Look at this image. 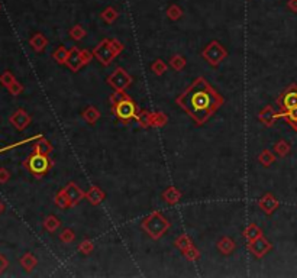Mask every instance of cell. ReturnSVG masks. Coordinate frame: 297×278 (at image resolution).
Wrapping results in <instances>:
<instances>
[{
  "label": "cell",
  "mask_w": 297,
  "mask_h": 278,
  "mask_svg": "<svg viewBox=\"0 0 297 278\" xmlns=\"http://www.w3.org/2000/svg\"><path fill=\"white\" fill-rule=\"evenodd\" d=\"M7 268V259L4 258V255L0 253V274H3Z\"/></svg>",
  "instance_id": "cell-12"
},
{
  "label": "cell",
  "mask_w": 297,
  "mask_h": 278,
  "mask_svg": "<svg viewBox=\"0 0 297 278\" xmlns=\"http://www.w3.org/2000/svg\"><path fill=\"white\" fill-rule=\"evenodd\" d=\"M290 7L297 10V0H292V1H290Z\"/></svg>",
  "instance_id": "cell-15"
},
{
  "label": "cell",
  "mask_w": 297,
  "mask_h": 278,
  "mask_svg": "<svg viewBox=\"0 0 297 278\" xmlns=\"http://www.w3.org/2000/svg\"><path fill=\"white\" fill-rule=\"evenodd\" d=\"M289 118H290V121H292L293 124H297V107L289 110Z\"/></svg>",
  "instance_id": "cell-13"
},
{
  "label": "cell",
  "mask_w": 297,
  "mask_h": 278,
  "mask_svg": "<svg viewBox=\"0 0 297 278\" xmlns=\"http://www.w3.org/2000/svg\"><path fill=\"white\" fill-rule=\"evenodd\" d=\"M103 18H104V19H107V21L110 22V21H113V19L116 18V12H115L113 9H107V10L103 13Z\"/></svg>",
  "instance_id": "cell-10"
},
{
  "label": "cell",
  "mask_w": 297,
  "mask_h": 278,
  "mask_svg": "<svg viewBox=\"0 0 297 278\" xmlns=\"http://www.w3.org/2000/svg\"><path fill=\"white\" fill-rule=\"evenodd\" d=\"M21 264L24 265V268H25L26 271H31L33 268V265L36 264V261H35V258L31 253H26L25 256L21 259Z\"/></svg>",
  "instance_id": "cell-7"
},
{
  "label": "cell",
  "mask_w": 297,
  "mask_h": 278,
  "mask_svg": "<svg viewBox=\"0 0 297 278\" xmlns=\"http://www.w3.org/2000/svg\"><path fill=\"white\" fill-rule=\"evenodd\" d=\"M31 45L35 48L36 51H39V50H42L45 45H47V39L42 36V35H33V38L31 39Z\"/></svg>",
  "instance_id": "cell-5"
},
{
  "label": "cell",
  "mask_w": 297,
  "mask_h": 278,
  "mask_svg": "<svg viewBox=\"0 0 297 278\" xmlns=\"http://www.w3.org/2000/svg\"><path fill=\"white\" fill-rule=\"evenodd\" d=\"M9 176H10L9 171L1 167V168H0V183H6V181L9 180Z\"/></svg>",
  "instance_id": "cell-11"
},
{
  "label": "cell",
  "mask_w": 297,
  "mask_h": 278,
  "mask_svg": "<svg viewBox=\"0 0 297 278\" xmlns=\"http://www.w3.org/2000/svg\"><path fill=\"white\" fill-rule=\"evenodd\" d=\"M181 100H184V107L193 116H198V119H204L206 115H209L210 107H213L216 103V97L209 92V87H206L203 81H198V87L195 86Z\"/></svg>",
  "instance_id": "cell-1"
},
{
  "label": "cell",
  "mask_w": 297,
  "mask_h": 278,
  "mask_svg": "<svg viewBox=\"0 0 297 278\" xmlns=\"http://www.w3.org/2000/svg\"><path fill=\"white\" fill-rule=\"evenodd\" d=\"M15 81V77H13V74L10 73V71H4L1 76H0V83L7 89L12 83Z\"/></svg>",
  "instance_id": "cell-8"
},
{
  "label": "cell",
  "mask_w": 297,
  "mask_h": 278,
  "mask_svg": "<svg viewBox=\"0 0 297 278\" xmlns=\"http://www.w3.org/2000/svg\"><path fill=\"white\" fill-rule=\"evenodd\" d=\"M29 170L35 174H42L48 168V161L44 154H35L29 158Z\"/></svg>",
  "instance_id": "cell-2"
},
{
  "label": "cell",
  "mask_w": 297,
  "mask_h": 278,
  "mask_svg": "<svg viewBox=\"0 0 297 278\" xmlns=\"http://www.w3.org/2000/svg\"><path fill=\"white\" fill-rule=\"evenodd\" d=\"M133 112H135L133 104L128 100L121 101V103L118 104V107H116V113H118V116L122 118V119H129V118L133 115Z\"/></svg>",
  "instance_id": "cell-4"
},
{
  "label": "cell",
  "mask_w": 297,
  "mask_h": 278,
  "mask_svg": "<svg viewBox=\"0 0 297 278\" xmlns=\"http://www.w3.org/2000/svg\"><path fill=\"white\" fill-rule=\"evenodd\" d=\"M283 103H284V107L289 109V110L297 107V93H287Z\"/></svg>",
  "instance_id": "cell-6"
},
{
  "label": "cell",
  "mask_w": 297,
  "mask_h": 278,
  "mask_svg": "<svg viewBox=\"0 0 297 278\" xmlns=\"http://www.w3.org/2000/svg\"><path fill=\"white\" fill-rule=\"evenodd\" d=\"M3 212H4V204H3V203L0 202V215H1V213H3Z\"/></svg>",
  "instance_id": "cell-16"
},
{
  "label": "cell",
  "mask_w": 297,
  "mask_h": 278,
  "mask_svg": "<svg viewBox=\"0 0 297 278\" xmlns=\"http://www.w3.org/2000/svg\"><path fill=\"white\" fill-rule=\"evenodd\" d=\"M7 90H9V93L12 94V96H18V94H21L22 93V90H24V87L21 86V83H18L16 80L7 87Z\"/></svg>",
  "instance_id": "cell-9"
},
{
  "label": "cell",
  "mask_w": 297,
  "mask_h": 278,
  "mask_svg": "<svg viewBox=\"0 0 297 278\" xmlns=\"http://www.w3.org/2000/svg\"><path fill=\"white\" fill-rule=\"evenodd\" d=\"M10 124L16 127V129L22 130V129L29 124V116L26 115L24 110H18V112L10 118Z\"/></svg>",
  "instance_id": "cell-3"
},
{
  "label": "cell",
  "mask_w": 297,
  "mask_h": 278,
  "mask_svg": "<svg viewBox=\"0 0 297 278\" xmlns=\"http://www.w3.org/2000/svg\"><path fill=\"white\" fill-rule=\"evenodd\" d=\"M168 15H170V18H173V19L178 18V16H180V10H178V7L173 6V7L168 10Z\"/></svg>",
  "instance_id": "cell-14"
},
{
  "label": "cell",
  "mask_w": 297,
  "mask_h": 278,
  "mask_svg": "<svg viewBox=\"0 0 297 278\" xmlns=\"http://www.w3.org/2000/svg\"><path fill=\"white\" fill-rule=\"evenodd\" d=\"M0 9H1V6H0Z\"/></svg>",
  "instance_id": "cell-17"
}]
</instances>
